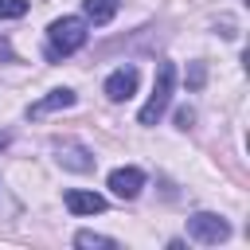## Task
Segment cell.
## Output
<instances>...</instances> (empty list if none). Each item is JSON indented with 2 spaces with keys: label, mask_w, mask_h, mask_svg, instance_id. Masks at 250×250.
Returning a JSON list of instances; mask_svg holds the SVG:
<instances>
[{
  "label": "cell",
  "mask_w": 250,
  "mask_h": 250,
  "mask_svg": "<svg viewBox=\"0 0 250 250\" xmlns=\"http://www.w3.org/2000/svg\"><path fill=\"white\" fill-rule=\"evenodd\" d=\"M86 27H90V23H86L82 16H62V20H55V23L47 27V59L59 62V59L82 51V47H86V35H90Z\"/></svg>",
  "instance_id": "cell-1"
},
{
  "label": "cell",
  "mask_w": 250,
  "mask_h": 250,
  "mask_svg": "<svg viewBox=\"0 0 250 250\" xmlns=\"http://www.w3.org/2000/svg\"><path fill=\"white\" fill-rule=\"evenodd\" d=\"M172 90H176V66H172V62H160V66H156L152 94H148V102L141 105L137 121H141V125H156V121L164 117V109L172 105Z\"/></svg>",
  "instance_id": "cell-2"
},
{
  "label": "cell",
  "mask_w": 250,
  "mask_h": 250,
  "mask_svg": "<svg viewBox=\"0 0 250 250\" xmlns=\"http://www.w3.org/2000/svg\"><path fill=\"white\" fill-rule=\"evenodd\" d=\"M188 234L195 242H203V246H219V242L230 238V223L223 215H215V211H199V215L188 219Z\"/></svg>",
  "instance_id": "cell-3"
},
{
  "label": "cell",
  "mask_w": 250,
  "mask_h": 250,
  "mask_svg": "<svg viewBox=\"0 0 250 250\" xmlns=\"http://www.w3.org/2000/svg\"><path fill=\"white\" fill-rule=\"evenodd\" d=\"M141 188H145V172H141V168L125 164V168H113V172H109V191H113L117 199H137Z\"/></svg>",
  "instance_id": "cell-4"
},
{
  "label": "cell",
  "mask_w": 250,
  "mask_h": 250,
  "mask_svg": "<svg viewBox=\"0 0 250 250\" xmlns=\"http://www.w3.org/2000/svg\"><path fill=\"white\" fill-rule=\"evenodd\" d=\"M137 82H141V74H137V66H117L109 78H105V98L109 102H125V98H133V90H137Z\"/></svg>",
  "instance_id": "cell-5"
},
{
  "label": "cell",
  "mask_w": 250,
  "mask_h": 250,
  "mask_svg": "<svg viewBox=\"0 0 250 250\" xmlns=\"http://www.w3.org/2000/svg\"><path fill=\"white\" fill-rule=\"evenodd\" d=\"M55 152H59V164L70 168V172H94V156L86 145L78 141H55Z\"/></svg>",
  "instance_id": "cell-6"
},
{
  "label": "cell",
  "mask_w": 250,
  "mask_h": 250,
  "mask_svg": "<svg viewBox=\"0 0 250 250\" xmlns=\"http://www.w3.org/2000/svg\"><path fill=\"white\" fill-rule=\"evenodd\" d=\"M74 105V90H51V94H43L39 102H31L27 105V117L31 121H39V117H47V113H59V109H70Z\"/></svg>",
  "instance_id": "cell-7"
},
{
  "label": "cell",
  "mask_w": 250,
  "mask_h": 250,
  "mask_svg": "<svg viewBox=\"0 0 250 250\" xmlns=\"http://www.w3.org/2000/svg\"><path fill=\"white\" fill-rule=\"evenodd\" d=\"M62 203H66L70 215H102V211H105V195H98V191H82V188H70Z\"/></svg>",
  "instance_id": "cell-8"
},
{
  "label": "cell",
  "mask_w": 250,
  "mask_h": 250,
  "mask_svg": "<svg viewBox=\"0 0 250 250\" xmlns=\"http://www.w3.org/2000/svg\"><path fill=\"white\" fill-rule=\"evenodd\" d=\"M117 8H121V0H82V20L86 23H109L113 16H117Z\"/></svg>",
  "instance_id": "cell-9"
},
{
  "label": "cell",
  "mask_w": 250,
  "mask_h": 250,
  "mask_svg": "<svg viewBox=\"0 0 250 250\" xmlns=\"http://www.w3.org/2000/svg\"><path fill=\"white\" fill-rule=\"evenodd\" d=\"M74 246H82V250H109V246H117V238L98 234V230H78L74 234Z\"/></svg>",
  "instance_id": "cell-10"
},
{
  "label": "cell",
  "mask_w": 250,
  "mask_h": 250,
  "mask_svg": "<svg viewBox=\"0 0 250 250\" xmlns=\"http://www.w3.org/2000/svg\"><path fill=\"white\" fill-rule=\"evenodd\" d=\"M27 16V0H0V20H20Z\"/></svg>",
  "instance_id": "cell-11"
},
{
  "label": "cell",
  "mask_w": 250,
  "mask_h": 250,
  "mask_svg": "<svg viewBox=\"0 0 250 250\" xmlns=\"http://www.w3.org/2000/svg\"><path fill=\"white\" fill-rule=\"evenodd\" d=\"M191 121H195V113H191V109H180V113H176V125H180V129H188Z\"/></svg>",
  "instance_id": "cell-12"
},
{
  "label": "cell",
  "mask_w": 250,
  "mask_h": 250,
  "mask_svg": "<svg viewBox=\"0 0 250 250\" xmlns=\"http://www.w3.org/2000/svg\"><path fill=\"white\" fill-rule=\"evenodd\" d=\"M16 59V51H12V43L8 39H0V62H12Z\"/></svg>",
  "instance_id": "cell-13"
},
{
  "label": "cell",
  "mask_w": 250,
  "mask_h": 250,
  "mask_svg": "<svg viewBox=\"0 0 250 250\" xmlns=\"http://www.w3.org/2000/svg\"><path fill=\"white\" fill-rule=\"evenodd\" d=\"M191 86H203V62L191 66Z\"/></svg>",
  "instance_id": "cell-14"
}]
</instances>
